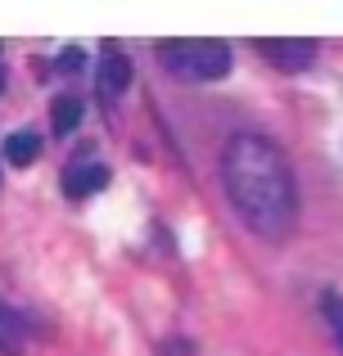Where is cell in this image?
I'll return each instance as SVG.
<instances>
[{
  "mask_svg": "<svg viewBox=\"0 0 343 356\" xmlns=\"http://www.w3.org/2000/svg\"><path fill=\"white\" fill-rule=\"evenodd\" d=\"M104 181H109V167L90 163V167H72V172L63 176V190H68L72 199H81V194H95V190H104Z\"/></svg>",
  "mask_w": 343,
  "mask_h": 356,
  "instance_id": "cell-5",
  "label": "cell"
},
{
  "mask_svg": "<svg viewBox=\"0 0 343 356\" xmlns=\"http://www.w3.org/2000/svg\"><path fill=\"white\" fill-rule=\"evenodd\" d=\"M159 59L176 81H217L230 72V45L226 41H163Z\"/></svg>",
  "mask_w": 343,
  "mask_h": 356,
  "instance_id": "cell-2",
  "label": "cell"
},
{
  "mask_svg": "<svg viewBox=\"0 0 343 356\" xmlns=\"http://www.w3.org/2000/svg\"><path fill=\"white\" fill-rule=\"evenodd\" d=\"M335 339H339V348H343V307H339V316H335Z\"/></svg>",
  "mask_w": 343,
  "mask_h": 356,
  "instance_id": "cell-9",
  "label": "cell"
},
{
  "mask_svg": "<svg viewBox=\"0 0 343 356\" xmlns=\"http://www.w3.org/2000/svg\"><path fill=\"white\" fill-rule=\"evenodd\" d=\"M77 63H81V50H63V59H59L63 72H77Z\"/></svg>",
  "mask_w": 343,
  "mask_h": 356,
  "instance_id": "cell-8",
  "label": "cell"
},
{
  "mask_svg": "<svg viewBox=\"0 0 343 356\" xmlns=\"http://www.w3.org/2000/svg\"><path fill=\"white\" fill-rule=\"evenodd\" d=\"M36 154H41V140H36V131H14V136L5 140V158H9L14 167L36 163Z\"/></svg>",
  "mask_w": 343,
  "mask_h": 356,
  "instance_id": "cell-6",
  "label": "cell"
},
{
  "mask_svg": "<svg viewBox=\"0 0 343 356\" xmlns=\"http://www.w3.org/2000/svg\"><path fill=\"white\" fill-rule=\"evenodd\" d=\"M257 50H262L280 72H303L312 59H317V45L303 41V36H298V41H262Z\"/></svg>",
  "mask_w": 343,
  "mask_h": 356,
  "instance_id": "cell-4",
  "label": "cell"
},
{
  "mask_svg": "<svg viewBox=\"0 0 343 356\" xmlns=\"http://www.w3.org/2000/svg\"><path fill=\"white\" fill-rule=\"evenodd\" d=\"M77 122H81V104H77V99H72V95L54 99V131H59V136H68Z\"/></svg>",
  "mask_w": 343,
  "mask_h": 356,
  "instance_id": "cell-7",
  "label": "cell"
},
{
  "mask_svg": "<svg viewBox=\"0 0 343 356\" xmlns=\"http://www.w3.org/2000/svg\"><path fill=\"white\" fill-rule=\"evenodd\" d=\"M127 86H131V59L109 41L104 59H99V68H95V95L104 99V104H113V99H122Z\"/></svg>",
  "mask_w": 343,
  "mask_h": 356,
  "instance_id": "cell-3",
  "label": "cell"
},
{
  "mask_svg": "<svg viewBox=\"0 0 343 356\" xmlns=\"http://www.w3.org/2000/svg\"><path fill=\"white\" fill-rule=\"evenodd\" d=\"M221 185L226 199L235 208V217L244 221L253 235L262 239H285L298 221V185H294L289 158L280 154V145L253 131H239L221 149Z\"/></svg>",
  "mask_w": 343,
  "mask_h": 356,
  "instance_id": "cell-1",
  "label": "cell"
}]
</instances>
